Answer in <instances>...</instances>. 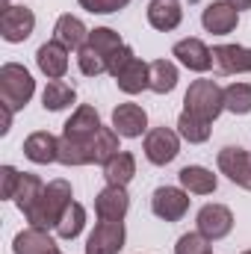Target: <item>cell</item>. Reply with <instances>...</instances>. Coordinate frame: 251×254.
Here are the masks:
<instances>
[{
    "label": "cell",
    "instance_id": "1",
    "mask_svg": "<svg viewBox=\"0 0 251 254\" xmlns=\"http://www.w3.org/2000/svg\"><path fill=\"white\" fill-rule=\"evenodd\" d=\"M101 116L95 107L83 104L74 110V116L65 122V130L60 136V163L63 166H89L95 163L92 157V142L101 130Z\"/></svg>",
    "mask_w": 251,
    "mask_h": 254
},
{
    "label": "cell",
    "instance_id": "2",
    "mask_svg": "<svg viewBox=\"0 0 251 254\" xmlns=\"http://www.w3.org/2000/svg\"><path fill=\"white\" fill-rule=\"evenodd\" d=\"M68 204H71V184L63 181V178H57V181H51L45 192H42V198L33 204V210L27 213V222L33 225V228H57L60 225V219H63V213L68 210Z\"/></svg>",
    "mask_w": 251,
    "mask_h": 254
},
{
    "label": "cell",
    "instance_id": "3",
    "mask_svg": "<svg viewBox=\"0 0 251 254\" xmlns=\"http://www.w3.org/2000/svg\"><path fill=\"white\" fill-rule=\"evenodd\" d=\"M184 110L213 125L222 116V110H225V89H219L216 80H195L187 89Z\"/></svg>",
    "mask_w": 251,
    "mask_h": 254
},
{
    "label": "cell",
    "instance_id": "4",
    "mask_svg": "<svg viewBox=\"0 0 251 254\" xmlns=\"http://www.w3.org/2000/svg\"><path fill=\"white\" fill-rule=\"evenodd\" d=\"M33 92H36V80L30 77V71H27L24 65L6 63L0 68V101H3L12 113L24 110V107L30 104Z\"/></svg>",
    "mask_w": 251,
    "mask_h": 254
},
{
    "label": "cell",
    "instance_id": "5",
    "mask_svg": "<svg viewBox=\"0 0 251 254\" xmlns=\"http://www.w3.org/2000/svg\"><path fill=\"white\" fill-rule=\"evenodd\" d=\"M33 27H36V15H33V9H27V6L9 3V6L3 9V15H0V36H3V42H9V45L27 42V39L33 36Z\"/></svg>",
    "mask_w": 251,
    "mask_h": 254
},
{
    "label": "cell",
    "instance_id": "6",
    "mask_svg": "<svg viewBox=\"0 0 251 254\" xmlns=\"http://www.w3.org/2000/svg\"><path fill=\"white\" fill-rule=\"evenodd\" d=\"M178 154H181V139H178L175 130H169V127L148 130V136H145V157H148V163L169 166Z\"/></svg>",
    "mask_w": 251,
    "mask_h": 254
},
{
    "label": "cell",
    "instance_id": "7",
    "mask_svg": "<svg viewBox=\"0 0 251 254\" xmlns=\"http://www.w3.org/2000/svg\"><path fill=\"white\" fill-rule=\"evenodd\" d=\"M195 222H198V234L207 237L210 243L225 240L234 231V213L225 204H204L198 210V219Z\"/></svg>",
    "mask_w": 251,
    "mask_h": 254
},
{
    "label": "cell",
    "instance_id": "8",
    "mask_svg": "<svg viewBox=\"0 0 251 254\" xmlns=\"http://www.w3.org/2000/svg\"><path fill=\"white\" fill-rule=\"evenodd\" d=\"M151 210L163 222H178L189 210V192L178 190V187H160L151 195Z\"/></svg>",
    "mask_w": 251,
    "mask_h": 254
},
{
    "label": "cell",
    "instance_id": "9",
    "mask_svg": "<svg viewBox=\"0 0 251 254\" xmlns=\"http://www.w3.org/2000/svg\"><path fill=\"white\" fill-rule=\"evenodd\" d=\"M125 249V222L101 219L86 240V254H119Z\"/></svg>",
    "mask_w": 251,
    "mask_h": 254
},
{
    "label": "cell",
    "instance_id": "10",
    "mask_svg": "<svg viewBox=\"0 0 251 254\" xmlns=\"http://www.w3.org/2000/svg\"><path fill=\"white\" fill-rule=\"evenodd\" d=\"M219 169L222 175H228V181H234L237 187L251 192V151L246 148H222L219 151Z\"/></svg>",
    "mask_w": 251,
    "mask_h": 254
},
{
    "label": "cell",
    "instance_id": "11",
    "mask_svg": "<svg viewBox=\"0 0 251 254\" xmlns=\"http://www.w3.org/2000/svg\"><path fill=\"white\" fill-rule=\"evenodd\" d=\"M201 24H204V30L213 33V36H228V33H234L237 24H240V9H237L234 3H228V0H216V3H210V6L201 12Z\"/></svg>",
    "mask_w": 251,
    "mask_h": 254
},
{
    "label": "cell",
    "instance_id": "12",
    "mask_svg": "<svg viewBox=\"0 0 251 254\" xmlns=\"http://www.w3.org/2000/svg\"><path fill=\"white\" fill-rule=\"evenodd\" d=\"M95 210H98V219H107V222H122L130 210V195L125 187H110L98 192L95 198Z\"/></svg>",
    "mask_w": 251,
    "mask_h": 254
},
{
    "label": "cell",
    "instance_id": "13",
    "mask_svg": "<svg viewBox=\"0 0 251 254\" xmlns=\"http://www.w3.org/2000/svg\"><path fill=\"white\" fill-rule=\"evenodd\" d=\"M24 157L30 163H39V166H48L54 160H60V139L48 130H36L24 139Z\"/></svg>",
    "mask_w": 251,
    "mask_h": 254
},
{
    "label": "cell",
    "instance_id": "14",
    "mask_svg": "<svg viewBox=\"0 0 251 254\" xmlns=\"http://www.w3.org/2000/svg\"><path fill=\"white\" fill-rule=\"evenodd\" d=\"M113 127H116L119 136L136 139V136H142L145 127H148V113H145L139 104H119V107L113 110Z\"/></svg>",
    "mask_w": 251,
    "mask_h": 254
},
{
    "label": "cell",
    "instance_id": "15",
    "mask_svg": "<svg viewBox=\"0 0 251 254\" xmlns=\"http://www.w3.org/2000/svg\"><path fill=\"white\" fill-rule=\"evenodd\" d=\"M172 57H178V63L187 65L189 71H210L213 68V51L201 42V39H184L172 48Z\"/></svg>",
    "mask_w": 251,
    "mask_h": 254
},
{
    "label": "cell",
    "instance_id": "16",
    "mask_svg": "<svg viewBox=\"0 0 251 254\" xmlns=\"http://www.w3.org/2000/svg\"><path fill=\"white\" fill-rule=\"evenodd\" d=\"M36 63H39V71L51 80H63L65 71H68V48L60 45L57 39L45 42L39 51H36Z\"/></svg>",
    "mask_w": 251,
    "mask_h": 254
},
{
    "label": "cell",
    "instance_id": "17",
    "mask_svg": "<svg viewBox=\"0 0 251 254\" xmlns=\"http://www.w3.org/2000/svg\"><path fill=\"white\" fill-rule=\"evenodd\" d=\"M213 63L222 74H249L251 71V48L240 45H219L213 48Z\"/></svg>",
    "mask_w": 251,
    "mask_h": 254
},
{
    "label": "cell",
    "instance_id": "18",
    "mask_svg": "<svg viewBox=\"0 0 251 254\" xmlns=\"http://www.w3.org/2000/svg\"><path fill=\"white\" fill-rule=\"evenodd\" d=\"M12 252L15 254H57V243H54V237L45 231V228H27V231H21L15 240H12Z\"/></svg>",
    "mask_w": 251,
    "mask_h": 254
},
{
    "label": "cell",
    "instance_id": "19",
    "mask_svg": "<svg viewBox=\"0 0 251 254\" xmlns=\"http://www.w3.org/2000/svg\"><path fill=\"white\" fill-rule=\"evenodd\" d=\"M184 18V9H181V0H151L148 3V24L160 33H169L181 24Z\"/></svg>",
    "mask_w": 251,
    "mask_h": 254
},
{
    "label": "cell",
    "instance_id": "20",
    "mask_svg": "<svg viewBox=\"0 0 251 254\" xmlns=\"http://www.w3.org/2000/svg\"><path fill=\"white\" fill-rule=\"evenodd\" d=\"M116 83H119V89L127 92V95H139V92L148 89V83H151V65H145L139 57H133V60L116 74Z\"/></svg>",
    "mask_w": 251,
    "mask_h": 254
},
{
    "label": "cell",
    "instance_id": "21",
    "mask_svg": "<svg viewBox=\"0 0 251 254\" xmlns=\"http://www.w3.org/2000/svg\"><path fill=\"white\" fill-rule=\"evenodd\" d=\"M89 33L92 30H86V24L77 18V15H60V21H57V27H54V39L65 45L68 51L71 48H83L86 42H89Z\"/></svg>",
    "mask_w": 251,
    "mask_h": 254
},
{
    "label": "cell",
    "instance_id": "22",
    "mask_svg": "<svg viewBox=\"0 0 251 254\" xmlns=\"http://www.w3.org/2000/svg\"><path fill=\"white\" fill-rule=\"evenodd\" d=\"M104 178L110 187H127L136 178V157L130 151H119L107 166H104Z\"/></svg>",
    "mask_w": 251,
    "mask_h": 254
},
{
    "label": "cell",
    "instance_id": "23",
    "mask_svg": "<svg viewBox=\"0 0 251 254\" xmlns=\"http://www.w3.org/2000/svg\"><path fill=\"white\" fill-rule=\"evenodd\" d=\"M178 178H181V187L192 195H210V192H216V184H219L216 175L204 166H184Z\"/></svg>",
    "mask_w": 251,
    "mask_h": 254
},
{
    "label": "cell",
    "instance_id": "24",
    "mask_svg": "<svg viewBox=\"0 0 251 254\" xmlns=\"http://www.w3.org/2000/svg\"><path fill=\"white\" fill-rule=\"evenodd\" d=\"M42 192H45V184H42V178L39 175H30V172H24L21 175V184H18V192H15V204H18V210L27 216L30 210H33V204L42 198Z\"/></svg>",
    "mask_w": 251,
    "mask_h": 254
},
{
    "label": "cell",
    "instance_id": "25",
    "mask_svg": "<svg viewBox=\"0 0 251 254\" xmlns=\"http://www.w3.org/2000/svg\"><path fill=\"white\" fill-rule=\"evenodd\" d=\"M175 86H178V68H175V63H169V60H154V63H151V83H148V89L157 92V95H166V92H172Z\"/></svg>",
    "mask_w": 251,
    "mask_h": 254
},
{
    "label": "cell",
    "instance_id": "26",
    "mask_svg": "<svg viewBox=\"0 0 251 254\" xmlns=\"http://www.w3.org/2000/svg\"><path fill=\"white\" fill-rule=\"evenodd\" d=\"M74 98H77V92H74L68 83H63V80H51V83L45 86V92H42V104H45V110H51V113H60L65 107H71Z\"/></svg>",
    "mask_w": 251,
    "mask_h": 254
},
{
    "label": "cell",
    "instance_id": "27",
    "mask_svg": "<svg viewBox=\"0 0 251 254\" xmlns=\"http://www.w3.org/2000/svg\"><path fill=\"white\" fill-rule=\"evenodd\" d=\"M119 151H122V148H119V133H116V127H101L98 136H95V142H92V157H95V163L107 166Z\"/></svg>",
    "mask_w": 251,
    "mask_h": 254
},
{
    "label": "cell",
    "instance_id": "28",
    "mask_svg": "<svg viewBox=\"0 0 251 254\" xmlns=\"http://www.w3.org/2000/svg\"><path fill=\"white\" fill-rule=\"evenodd\" d=\"M77 63H80V71L86 77H98V74L110 71V57L104 51H98L95 45H89V42L77 51Z\"/></svg>",
    "mask_w": 251,
    "mask_h": 254
},
{
    "label": "cell",
    "instance_id": "29",
    "mask_svg": "<svg viewBox=\"0 0 251 254\" xmlns=\"http://www.w3.org/2000/svg\"><path fill=\"white\" fill-rule=\"evenodd\" d=\"M210 122H204V119H198V116H192V113H181V119H178V133L192 142V145H198V142H207L210 139Z\"/></svg>",
    "mask_w": 251,
    "mask_h": 254
},
{
    "label": "cell",
    "instance_id": "30",
    "mask_svg": "<svg viewBox=\"0 0 251 254\" xmlns=\"http://www.w3.org/2000/svg\"><path fill=\"white\" fill-rule=\"evenodd\" d=\"M83 225H86V207L77 204V201H71L68 210L63 213V219H60V225H57V234L63 240H74V237H80Z\"/></svg>",
    "mask_w": 251,
    "mask_h": 254
},
{
    "label": "cell",
    "instance_id": "31",
    "mask_svg": "<svg viewBox=\"0 0 251 254\" xmlns=\"http://www.w3.org/2000/svg\"><path fill=\"white\" fill-rule=\"evenodd\" d=\"M225 110L234 116L251 113V83H231L225 89Z\"/></svg>",
    "mask_w": 251,
    "mask_h": 254
},
{
    "label": "cell",
    "instance_id": "32",
    "mask_svg": "<svg viewBox=\"0 0 251 254\" xmlns=\"http://www.w3.org/2000/svg\"><path fill=\"white\" fill-rule=\"evenodd\" d=\"M89 45H95V48L104 51L107 57H113L119 48H125L122 36H119L116 30H110V27H98V30H92V33H89Z\"/></svg>",
    "mask_w": 251,
    "mask_h": 254
},
{
    "label": "cell",
    "instance_id": "33",
    "mask_svg": "<svg viewBox=\"0 0 251 254\" xmlns=\"http://www.w3.org/2000/svg\"><path fill=\"white\" fill-rule=\"evenodd\" d=\"M175 254H213L210 252V240L201 234H184L175 246Z\"/></svg>",
    "mask_w": 251,
    "mask_h": 254
},
{
    "label": "cell",
    "instance_id": "34",
    "mask_svg": "<svg viewBox=\"0 0 251 254\" xmlns=\"http://www.w3.org/2000/svg\"><path fill=\"white\" fill-rule=\"evenodd\" d=\"M18 184H21V172L12 169V166H3V169H0V198H6V201L15 198Z\"/></svg>",
    "mask_w": 251,
    "mask_h": 254
},
{
    "label": "cell",
    "instance_id": "35",
    "mask_svg": "<svg viewBox=\"0 0 251 254\" xmlns=\"http://www.w3.org/2000/svg\"><path fill=\"white\" fill-rule=\"evenodd\" d=\"M130 0H80V6L92 15H113L119 9H125Z\"/></svg>",
    "mask_w": 251,
    "mask_h": 254
},
{
    "label": "cell",
    "instance_id": "36",
    "mask_svg": "<svg viewBox=\"0 0 251 254\" xmlns=\"http://www.w3.org/2000/svg\"><path fill=\"white\" fill-rule=\"evenodd\" d=\"M130 60H133V51H130L127 45H125V48H119V51L110 57V74L116 77V74H119V71H122L127 63H130Z\"/></svg>",
    "mask_w": 251,
    "mask_h": 254
},
{
    "label": "cell",
    "instance_id": "37",
    "mask_svg": "<svg viewBox=\"0 0 251 254\" xmlns=\"http://www.w3.org/2000/svg\"><path fill=\"white\" fill-rule=\"evenodd\" d=\"M9 130H12V110L6 104H0V133L6 136Z\"/></svg>",
    "mask_w": 251,
    "mask_h": 254
},
{
    "label": "cell",
    "instance_id": "38",
    "mask_svg": "<svg viewBox=\"0 0 251 254\" xmlns=\"http://www.w3.org/2000/svg\"><path fill=\"white\" fill-rule=\"evenodd\" d=\"M228 3H234L237 9H251V0H228Z\"/></svg>",
    "mask_w": 251,
    "mask_h": 254
},
{
    "label": "cell",
    "instance_id": "39",
    "mask_svg": "<svg viewBox=\"0 0 251 254\" xmlns=\"http://www.w3.org/2000/svg\"><path fill=\"white\" fill-rule=\"evenodd\" d=\"M243 254H251V252H243Z\"/></svg>",
    "mask_w": 251,
    "mask_h": 254
},
{
    "label": "cell",
    "instance_id": "40",
    "mask_svg": "<svg viewBox=\"0 0 251 254\" xmlns=\"http://www.w3.org/2000/svg\"><path fill=\"white\" fill-rule=\"evenodd\" d=\"M57 254H63V252H57Z\"/></svg>",
    "mask_w": 251,
    "mask_h": 254
}]
</instances>
